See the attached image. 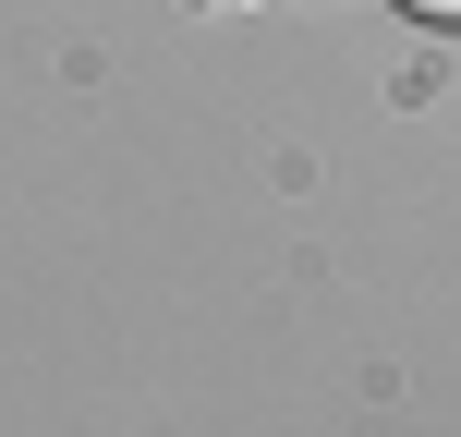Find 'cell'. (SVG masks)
Wrapping results in <instances>:
<instances>
[{
	"mask_svg": "<svg viewBox=\"0 0 461 437\" xmlns=\"http://www.w3.org/2000/svg\"><path fill=\"white\" fill-rule=\"evenodd\" d=\"M401 13H413V24H461V0H401Z\"/></svg>",
	"mask_w": 461,
	"mask_h": 437,
	"instance_id": "cell-1",
	"label": "cell"
}]
</instances>
